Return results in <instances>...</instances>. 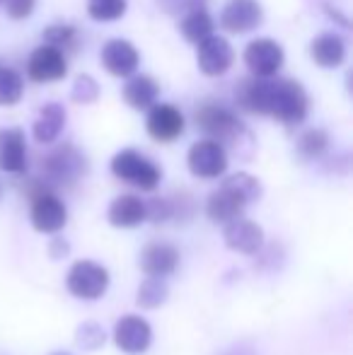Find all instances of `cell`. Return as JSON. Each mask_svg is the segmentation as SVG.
<instances>
[{"label": "cell", "mask_w": 353, "mask_h": 355, "mask_svg": "<svg viewBox=\"0 0 353 355\" xmlns=\"http://www.w3.org/2000/svg\"><path fill=\"white\" fill-rule=\"evenodd\" d=\"M29 218H32V225L37 232L56 234L66 227L68 208L53 191H42V193H37V196H32Z\"/></svg>", "instance_id": "7"}, {"label": "cell", "mask_w": 353, "mask_h": 355, "mask_svg": "<svg viewBox=\"0 0 353 355\" xmlns=\"http://www.w3.org/2000/svg\"><path fill=\"white\" fill-rule=\"evenodd\" d=\"M240 109L259 116H273L286 126H298L305 121L310 99L298 80H264L247 78L240 83L235 94Z\"/></svg>", "instance_id": "1"}, {"label": "cell", "mask_w": 353, "mask_h": 355, "mask_svg": "<svg viewBox=\"0 0 353 355\" xmlns=\"http://www.w3.org/2000/svg\"><path fill=\"white\" fill-rule=\"evenodd\" d=\"M223 239H225L227 249L250 254V257H255V254H259L264 249V230L247 218H237L232 223H227L225 230H223Z\"/></svg>", "instance_id": "15"}, {"label": "cell", "mask_w": 353, "mask_h": 355, "mask_svg": "<svg viewBox=\"0 0 353 355\" xmlns=\"http://www.w3.org/2000/svg\"><path fill=\"white\" fill-rule=\"evenodd\" d=\"M24 80L15 68H0V107H12L22 99Z\"/></svg>", "instance_id": "25"}, {"label": "cell", "mask_w": 353, "mask_h": 355, "mask_svg": "<svg viewBox=\"0 0 353 355\" xmlns=\"http://www.w3.org/2000/svg\"><path fill=\"white\" fill-rule=\"evenodd\" d=\"M245 208H247V203L242 201L235 191L223 187V184H221V189L213 191L206 201V215L218 225H227V223H232V220L242 218Z\"/></svg>", "instance_id": "18"}, {"label": "cell", "mask_w": 353, "mask_h": 355, "mask_svg": "<svg viewBox=\"0 0 353 355\" xmlns=\"http://www.w3.org/2000/svg\"><path fill=\"white\" fill-rule=\"evenodd\" d=\"M107 218L114 227H138L141 223H146V201L133 193H121L112 201Z\"/></svg>", "instance_id": "22"}, {"label": "cell", "mask_w": 353, "mask_h": 355, "mask_svg": "<svg viewBox=\"0 0 353 355\" xmlns=\"http://www.w3.org/2000/svg\"><path fill=\"white\" fill-rule=\"evenodd\" d=\"M66 288L78 300H99L109 288V271L102 263L76 261L66 276Z\"/></svg>", "instance_id": "5"}, {"label": "cell", "mask_w": 353, "mask_h": 355, "mask_svg": "<svg viewBox=\"0 0 353 355\" xmlns=\"http://www.w3.org/2000/svg\"><path fill=\"white\" fill-rule=\"evenodd\" d=\"M68 242L63 237H53L51 239V244H49V254H51L53 259H61V257H66L68 254Z\"/></svg>", "instance_id": "36"}, {"label": "cell", "mask_w": 353, "mask_h": 355, "mask_svg": "<svg viewBox=\"0 0 353 355\" xmlns=\"http://www.w3.org/2000/svg\"><path fill=\"white\" fill-rule=\"evenodd\" d=\"M329 148V136L322 128H310L298 138V153L302 159H317Z\"/></svg>", "instance_id": "27"}, {"label": "cell", "mask_w": 353, "mask_h": 355, "mask_svg": "<svg viewBox=\"0 0 353 355\" xmlns=\"http://www.w3.org/2000/svg\"><path fill=\"white\" fill-rule=\"evenodd\" d=\"M223 187H227L230 191H235L237 196L242 198V201L250 206V203L259 201L261 198V184L257 177H252V174L247 172H237V174H230V177L223 182Z\"/></svg>", "instance_id": "24"}, {"label": "cell", "mask_w": 353, "mask_h": 355, "mask_svg": "<svg viewBox=\"0 0 353 355\" xmlns=\"http://www.w3.org/2000/svg\"><path fill=\"white\" fill-rule=\"evenodd\" d=\"M170 218V198H150V201H146V220H150V223H167Z\"/></svg>", "instance_id": "32"}, {"label": "cell", "mask_w": 353, "mask_h": 355, "mask_svg": "<svg viewBox=\"0 0 353 355\" xmlns=\"http://www.w3.org/2000/svg\"><path fill=\"white\" fill-rule=\"evenodd\" d=\"M0 196H3V184H0Z\"/></svg>", "instance_id": "38"}, {"label": "cell", "mask_w": 353, "mask_h": 355, "mask_svg": "<svg viewBox=\"0 0 353 355\" xmlns=\"http://www.w3.org/2000/svg\"><path fill=\"white\" fill-rule=\"evenodd\" d=\"M167 293H170V288H167V283L162 281V278H148V281H143V285L138 288L136 302H138V307H143V309H155V307H160V304H165Z\"/></svg>", "instance_id": "26"}, {"label": "cell", "mask_w": 353, "mask_h": 355, "mask_svg": "<svg viewBox=\"0 0 353 355\" xmlns=\"http://www.w3.org/2000/svg\"><path fill=\"white\" fill-rule=\"evenodd\" d=\"M0 3H3V0H0Z\"/></svg>", "instance_id": "40"}, {"label": "cell", "mask_w": 353, "mask_h": 355, "mask_svg": "<svg viewBox=\"0 0 353 355\" xmlns=\"http://www.w3.org/2000/svg\"><path fill=\"white\" fill-rule=\"evenodd\" d=\"M66 107L58 102H46L42 109H39V116L32 126L34 141L39 145H51L61 136L63 126H66Z\"/></svg>", "instance_id": "19"}, {"label": "cell", "mask_w": 353, "mask_h": 355, "mask_svg": "<svg viewBox=\"0 0 353 355\" xmlns=\"http://www.w3.org/2000/svg\"><path fill=\"white\" fill-rule=\"evenodd\" d=\"M223 355H257V351L250 346V343H235V346L227 348Z\"/></svg>", "instance_id": "37"}, {"label": "cell", "mask_w": 353, "mask_h": 355, "mask_svg": "<svg viewBox=\"0 0 353 355\" xmlns=\"http://www.w3.org/2000/svg\"><path fill=\"white\" fill-rule=\"evenodd\" d=\"M157 94H160V85L150 75H131L121 89L123 102L136 112H148L153 104H157Z\"/></svg>", "instance_id": "20"}, {"label": "cell", "mask_w": 353, "mask_h": 355, "mask_svg": "<svg viewBox=\"0 0 353 355\" xmlns=\"http://www.w3.org/2000/svg\"><path fill=\"white\" fill-rule=\"evenodd\" d=\"M264 22V10L257 0H227L221 12V27L230 34L255 32Z\"/></svg>", "instance_id": "13"}, {"label": "cell", "mask_w": 353, "mask_h": 355, "mask_svg": "<svg viewBox=\"0 0 353 355\" xmlns=\"http://www.w3.org/2000/svg\"><path fill=\"white\" fill-rule=\"evenodd\" d=\"M0 169L22 174L27 169V141L22 128H0Z\"/></svg>", "instance_id": "17"}, {"label": "cell", "mask_w": 353, "mask_h": 355, "mask_svg": "<svg viewBox=\"0 0 353 355\" xmlns=\"http://www.w3.org/2000/svg\"><path fill=\"white\" fill-rule=\"evenodd\" d=\"M170 206H172V218L177 220H191L193 218V211H196V203L189 193H179V196L170 198Z\"/></svg>", "instance_id": "33"}, {"label": "cell", "mask_w": 353, "mask_h": 355, "mask_svg": "<svg viewBox=\"0 0 353 355\" xmlns=\"http://www.w3.org/2000/svg\"><path fill=\"white\" fill-rule=\"evenodd\" d=\"M187 164H189V169H191L193 177L218 179V177H223L227 169V153L223 145L203 138V141H196L191 148H189Z\"/></svg>", "instance_id": "6"}, {"label": "cell", "mask_w": 353, "mask_h": 355, "mask_svg": "<svg viewBox=\"0 0 353 355\" xmlns=\"http://www.w3.org/2000/svg\"><path fill=\"white\" fill-rule=\"evenodd\" d=\"M184 114L175 104H153L148 109L146 131L155 143H172L184 133Z\"/></svg>", "instance_id": "11"}, {"label": "cell", "mask_w": 353, "mask_h": 355, "mask_svg": "<svg viewBox=\"0 0 353 355\" xmlns=\"http://www.w3.org/2000/svg\"><path fill=\"white\" fill-rule=\"evenodd\" d=\"M310 56L320 68H339L346 61V44L339 34L322 32L320 37L312 39Z\"/></svg>", "instance_id": "21"}, {"label": "cell", "mask_w": 353, "mask_h": 355, "mask_svg": "<svg viewBox=\"0 0 353 355\" xmlns=\"http://www.w3.org/2000/svg\"><path fill=\"white\" fill-rule=\"evenodd\" d=\"M99 61H102L104 71L114 78H131L141 66V53L126 39H109L102 46Z\"/></svg>", "instance_id": "10"}, {"label": "cell", "mask_w": 353, "mask_h": 355, "mask_svg": "<svg viewBox=\"0 0 353 355\" xmlns=\"http://www.w3.org/2000/svg\"><path fill=\"white\" fill-rule=\"evenodd\" d=\"M179 266V249L167 242H153L141 252V268L148 278H162L175 273Z\"/></svg>", "instance_id": "16"}, {"label": "cell", "mask_w": 353, "mask_h": 355, "mask_svg": "<svg viewBox=\"0 0 353 355\" xmlns=\"http://www.w3.org/2000/svg\"><path fill=\"white\" fill-rule=\"evenodd\" d=\"M283 46L273 39H255L245 49V63L255 78H273L283 68Z\"/></svg>", "instance_id": "9"}, {"label": "cell", "mask_w": 353, "mask_h": 355, "mask_svg": "<svg viewBox=\"0 0 353 355\" xmlns=\"http://www.w3.org/2000/svg\"><path fill=\"white\" fill-rule=\"evenodd\" d=\"M193 119H196V126L208 136V141H216L223 148L227 145L235 153L252 148V136L247 131V126L227 107H221L216 102H203L196 109Z\"/></svg>", "instance_id": "2"}, {"label": "cell", "mask_w": 353, "mask_h": 355, "mask_svg": "<svg viewBox=\"0 0 353 355\" xmlns=\"http://www.w3.org/2000/svg\"><path fill=\"white\" fill-rule=\"evenodd\" d=\"M112 174L121 182L131 184V187L141 189V191H153L157 189L162 179V169L157 167L153 159L141 155L138 150L126 148L112 157Z\"/></svg>", "instance_id": "4"}, {"label": "cell", "mask_w": 353, "mask_h": 355, "mask_svg": "<svg viewBox=\"0 0 353 355\" xmlns=\"http://www.w3.org/2000/svg\"><path fill=\"white\" fill-rule=\"evenodd\" d=\"M179 32L189 44H201L208 37H213V17L206 12V8L191 10L179 22Z\"/></svg>", "instance_id": "23"}, {"label": "cell", "mask_w": 353, "mask_h": 355, "mask_svg": "<svg viewBox=\"0 0 353 355\" xmlns=\"http://www.w3.org/2000/svg\"><path fill=\"white\" fill-rule=\"evenodd\" d=\"M232 61H235V51H232L230 42L223 37H208L206 42L198 44V53H196V63L198 71L206 78H221L230 71Z\"/></svg>", "instance_id": "14"}, {"label": "cell", "mask_w": 353, "mask_h": 355, "mask_svg": "<svg viewBox=\"0 0 353 355\" xmlns=\"http://www.w3.org/2000/svg\"><path fill=\"white\" fill-rule=\"evenodd\" d=\"M87 174V159L76 145H58L42 157V177L39 182L53 191L61 187H73Z\"/></svg>", "instance_id": "3"}, {"label": "cell", "mask_w": 353, "mask_h": 355, "mask_svg": "<svg viewBox=\"0 0 353 355\" xmlns=\"http://www.w3.org/2000/svg\"><path fill=\"white\" fill-rule=\"evenodd\" d=\"M76 37H78V29L73 24H49L44 29V42L46 46H53L58 51L66 53V49H71L76 44Z\"/></svg>", "instance_id": "29"}, {"label": "cell", "mask_w": 353, "mask_h": 355, "mask_svg": "<svg viewBox=\"0 0 353 355\" xmlns=\"http://www.w3.org/2000/svg\"><path fill=\"white\" fill-rule=\"evenodd\" d=\"M34 3L37 0H3L10 19H27L34 12Z\"/></svg>", "instance_id": "35"}, {"label": "cell", "mask_w": 353, "mask_h": 355, "mask_svg": "<svg viewBox=\"0 0 353 355\" xmlns=\"http://www.w3.org/2000/svg\"><path fill=\"white\" fill-rule=\"evenodd\" d=\"M99 97V85L94 78L89 75H78L76 83H73V89H71V99L76 104H92L97 102Z\"/></svg>", "instance_id": "30"}, {"label": "cell", "mask_w": 353, "mask_h": 355, "mask_svg": "<svg viewBox=\"0 0 353 355\" xmlns=\"http://www.w3.org/2000/svg\"><path fill=\"white\" fill-rule=\"evenodd\" d=\"M157 5H160L167 15H187V12H191V10L203 8L206 0H157Z\"/></svg>", "instance_id": "34"}, {"label": "cell", "mask_w": 353, "mask_h": 355, "mask_svg": "<svg viewBox=\"0 0 353 355\" xmlns=\"http://www.w3.org/2000/svg\"><path fill=\"white\" fill-rule=\"evenodd\" d=\"M104 329L94 322H85L78 327V346L83 351H97V348L104 346Z\"/></svg>", "instance_id": "31"}, {"label": "cell", "mask_w": 353, "mask_h": 355, "mask_svg": "<svg viewBox=\"0 0 353 355\" xmlns=\"http://www.w3.org/2000/svg\"><path fill=\"white\" fill-rule=\"evenodd\" d=\"M114 343H117L119 351H123L128 355L146 353L153 343L150 324L143 317H136V314L121 317L117 322V327H114Z\"/></svg>", "instance_id": "12"}, {"label": "cell", "mask_w": 353, "mask_h": 355, "mask_svg": "<svg viewBox=\"0 0 353 355\" xmlns=\"http://www.w3.org/2000/svg\"><path fill=\"white\" fill-rule=\"evenodd\" d=\"M56 355H66V353H56Z\"/></svg>", "instance_id": "39"}, {"label": "cell", "mask_w": 353, "mask_h": 355, "mask_svg": "<svg viewBox=\"0 0 353 355\" xmlns=\"http://www.w3.org/2000/svg\"><path fill=\"white\" fill-rule=\"evenodd\" d=\"M126 8V0H87V15L94 22H114L123 17Z\"/></svg>", "instance_id": "28"}, {"label": "cell", "mask_w": 353, "mask_h": 355, "mask_svg": "<svg viewBox=\"0 0 353 355\" xmlns=\"http://www.w3.org/2000/svg\"><path fill=\"white\" fill-rule=\"evenodd\" d=\"M27 75L32 83H56V80H63L68 75V61L66 53L58 51L53 46H37L32 53H29L27 61Z\"/></svg>", "instance_id": "8"}]
</instances>
